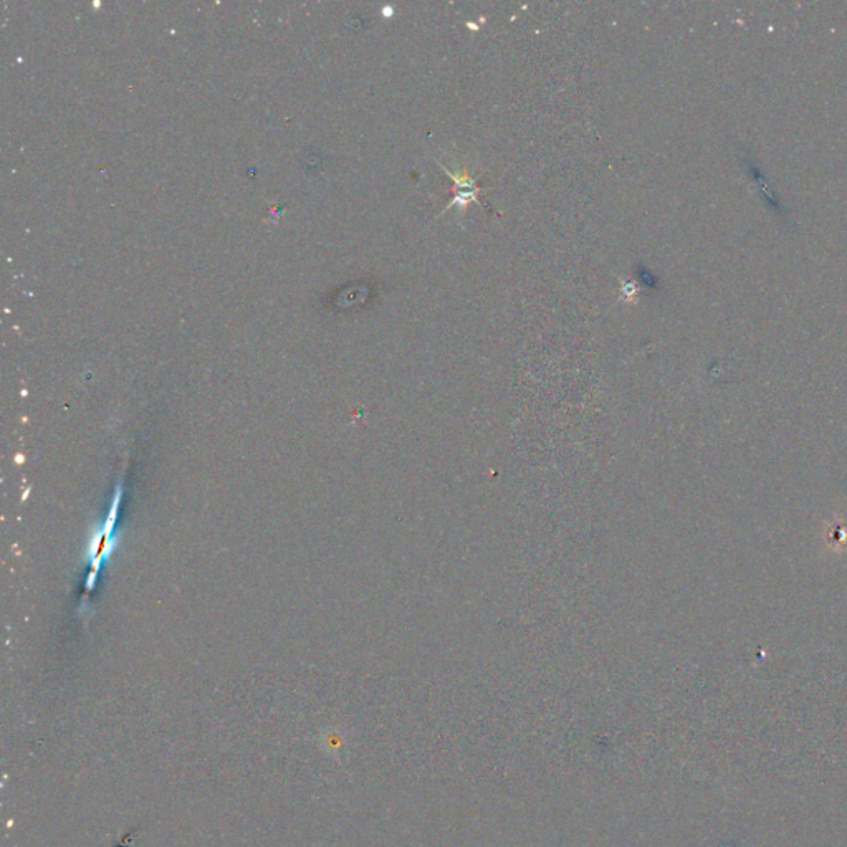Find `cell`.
Segmentation results:
<instances>
[{"label":"cell","mask_w":847,"mask_h":847,"mask_svg":"<svg viewBox=\"0 0 847 847\" xmlns=\"http://www.w3.org/2000/svg\"><path fill=\"white\" fill-rule=\"evenodd\" d=\"M442 169L455 181L454 200L447 205V209L452 207V205H455V204H465V202H470V200H478L477 196H478V192H482V187L477 186L475 179L470 176L467 171H462V172L455 174V172L449 171L447 168H443V165H442Z\"/></svg>","instance_id":"7a4b0ae2"},{"label":"cell","mask_w":847,"mask_h":847,"mask_svg":"<svg viewBox=\"0 0 847 847\" xmlns=\"http://www.w3.org/2000/svg\"><path fill=\"white\" fill-rule=\"evenodd\" d=\"M119 501H121V488L118 487L113 503H111L110 513L106 515V520L103 522L100 531H98L95 536H91V543H89V548H88V553H89V573H88V582H87L88 591H91L93 588H95L98 573H100L103 563L110 558L111 551L115 550L116 522H118Z\"/></svg>","instance_id":"6da1fadb"}]
</instances>
